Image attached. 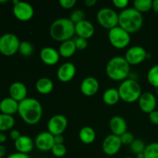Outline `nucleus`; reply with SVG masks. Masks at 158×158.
Returning <instances> with one entry per match:
<instances>
[{
	"label": "nucleus",
	"mask_w": 158,
	"mask_h": 158,
	"mask_svg": "<svg viewBox=\"0 0 158 158\" xmlns=\"http://www.w3.org/2000/svg\"><path fill=\"white\" fill-rule=\"evenodd\" d=\"M18 114L26 123L35 125L43 117V106L36 99L27 97L19 104Z\"/></svg>",
	"instance_id": "obj_1"
},
{
	"label": "nucleus",
	"mask_w": 158,
	"mask_h": 158,
	"mask_svg": "<svg viewBox=\"0 0 158 158\" xmlns=\"http://www.w3.org/2000/svg\"><path fill=\"white\" fill-rule=\"evenodd\" d=\"M49 34L52 40L57 42L72 40L75 35V24L69 18H59L52 22L49 27Z\"/></svg>",
	"instance_id": "obj_2"
},
{
	"label": "nucleus",
	"mask_w": 158,
	"mask_h": 158,
	"mask_svg": "<svg viewBox=\"0 0 158 158\" xmlns=\"http://www.w3.org/2000/svg\"><path fill=\"white\" fill-rule=\"evenodd\" d=\"M143 19L142 13L133 8H126L119 14V24L120 27L131 33H134L141 29Z\"/></svg>",
	"instance_id": "obj_3"
},
{
	"label": "nucleus",
	"mask_w": 158,
	"mask_h": 158,
	"mask_svg": "<svg viewBox=\"0 0 158 158\" xmlns=\"http://www.w3.org/2000/svg\"><path fill=\"white\" fill-rule=\"evenodd\" d=\"M106 73L108 77L114 81H123L129 77L131 65L124 57L117 56L108 61L106 66Z\"/></svg>",
	"instance_id": "obj_4"
},
{
	"label": "nucleus",
	"mask_w": 158,
	"mask_h": 158,
	"mask_svg": "<svg viewBox=\"0 0 158 158\" xmlns=\"http://www.w3.org/2000/svg\"><path fill=\"white\" fill-rule=\"evenodd\" d=\"M120 99L126 103L138 101L142 94V89L138 82L134 79H127L122 81L118 87Z\"/></svg>",
	"instance_id": "obj_5"
},
{
	"label": "nucleus",
	"mask_w": 158,
	"mask_h": 158,
	"mask_svg": "<svg viewBox=\"0 0 158 158\" xmlns=\"http://www.w3.org/2000/svg\"><path fill=\"white\" fill-rule=\"evenodd\" d=\"M108 38L110 44L117 49H124L131 43V34L120 26L110 29Z\"/></svg>",
	"instance_id": "obj_6"
},
{
	"label": "nucleus",
	"mask_w": 158,
	"mask_h": 158,
	"mask_svg": "<svg viewBox=\"0 0 158 158\" xmlns=\"http://www.w3.org/2000/svg\"><path fill=\"white\" fill-rule=\"evenodd\" d=\"M20 43L15 34H3L0 37V52L6 56H12L19 51Z\"/></svg>",
	"instance_id": "obj_7"
},
{
	"label": "nucleus",
	"mask_w": 158,
	"mask_h": 158,
	"mask_svg": "<svg viewBox=\"0 0 158 158\" xmlns=\"http://www.w3.org/2000/svg\"><path fill=\"white\" fill-rule=\"evenodd\" d=\"M97 19L102 27L111 29L119 24V14L110 8L104 7L100 9L97 14Z\"/></svg>",
	"instance_id": "obj_8"
},
{
	"label": "nucleus",
	"mask_w": 158,
	"mask_h": 158,
	"mask_svg": "<svg viewBox=\"0 0 158 158\" xmlns=\"http://www.w3.org/2000/svg\"><path fill=\"white\" fill-rule=\"evenodd\" d=\"M68 126V120L65 116L56 114L51 117L47 123L48 132L52 135L63 134Z\"/></svg>",
	"instance_id": "obj_9"
},
{
	"label": "nucleus",
	"mask_w": 158,
	"mask_h": 158,
	"mask_svg": "<svg viewBox=\"0 0 158 158\" xmlns=\"http://www.w3.org/2000/svg\"><path fill=\"white\" fill-rule=\"evenodd\" d=\"M13 14L18 20L26 22L30 20L34 15V9L32 5L26 2L19 1L13 6Z\"/></svg>",
	"instance_id": "obj_10"
},
{
	"label": "nucleus",
	"mask_w": 158,
	"mask_h": 158,
	"mask_svg": "<svg viewBox=\"0 0 158 158\" xmlns=\"http://www.w3.org/2000/svg\"><path fill=\"white\" fill-rule=\"evenodd\" d=\"M146 49L140 46H134L129 48L125 52L124 58L130 65L140 64L147 59Z\"/></svg>",
	"instance_id": "obj_11"
},
{
	"label": "nucleus",
	"mask_w": 158,
	"mask_h": 158,
	"mask_svg": "<svg viewBox=\"0 0 158 158\" xmlns=\"http://www.w3.org/2000/svg\"><path fill=\"white\" fill-rule=\"evenodd\" d=\"M122 146L120 137L111 134L106 136L102 143L103 151L108 156L116 155Z\"/></svg>",
	"instance_id": "obj_12"
},
{
	"label": "nucleus",
	"mask_w": 158,
	"mask_h": 158,
	"mask_svg": "<svg viewBox=\"0 0 158 158\" xmlns=\"http://www.w3.org/2000/svg\"><path fill=\"white\" fill-rule=\"evenodd\" d=\"M54 144V136L48 131L40 133L35 139V145L37 149L43 152L51 151Z\"/></svg>",
	"instance_id": "obj_13"
},
{
	"label": "nucleus",
	"mask_w": 158,
	"mask_h": 158,
	"mask_svg": "<svg viewBox=\"0 0 158 158\" xmlns=\"http://www.w3.org/2000/svg\"><path fill=\"white\" fill-rule=\"evenodd\" d=\"M138 105L140 109L143 113L149 114L155 110L157 106V99L152 93H142L138 100Z\"/></svg>",
	"instance_id": "obj_14"
},
{
	"label": "nucleus",
	"mask_w": 158,
	"mask_h": 158,
	"mask_svg": "<svg viewBox=\"0 0 158 158\" xmlns=\"http://www.w3.org/2000/svg\"><path fill=\"white\" fill-rule=\"evenodd\" d=\"M77 73V68L72 63H64L57 69V78L63 83H67L74 78Z\"/></svg>",
	"instance_id": "obj_15"
},
{
	"label": "nucleus",
	"mask_w": 158,
	"mask_h": 158,
	"mask_svg": "<svg viewBox=\"0 0 158 158\" xmlns=\"http://www.w3.org/2000/svg\"><path fill=\"white\" fill-rule=\"evenodd\" d=\"M100 83L95 77H87L82 80L80 83V91L86 97H92L95 95L99 90Z\"/></svg>",
	"instance_id": "obj_16"
},
{
	"label": "nucleus",
	"mask_w": 158,
	"mask_h": 158,
	"mask_svg": "<svg viewBox=\"0 0 158 158\" xmlns=\"http://www.w3.org/2000/svg\"><path fill=\"white\" fill-rule=\"evenodd\" d=\"M40 57L42 62L48 66H54L60 61V55L59 51L50 46L43 48L40 52Z\"/></svg>",
	"instance_id": "obj_17"
},
{
	"label": "nucleus",
	"mask_w": 158,
	"mask_h": 158,
	"mask_svg": "<svg viewBox=\"0 0 158 158\" xmlns=\"http://www.w3.org/2000/svg\"><path fill=\"white\" fill-rule=\"evenodd\" d=\"M95 32V27L91 22L86 19H83L82 21L75 24V33L80 38L90 39Z\"/></svg>",
	"instance_id": "obj_18"
},
{
	"label": "nucleus",
	"mask_w": 158,
	"mask_h": 158,
	"mask_svg": "<svg viewBox=\"0 0 158 158\" xmlns=\"http://www.w3.org/2000/svg\"><path fill=\"white\" fill-rule=\"evenodd\" d=\"M9 92L10 97L19 103L27 98V87L24 83L21 82H15L12 83L9 86Z\"/></svg>",
	"instance_id": "obj_19"
},
{
	"label": "nucleus",
	"mask_w": 158,
	"mask_h": 158,
	"mask_svg": "<svg viewBox=\"0 0 158 158\" xmlns=\"http://www.w3.org/2000/svg\"><path fill=\"white\" fill-rule=\"evenodd\" d=\"M109 126L112 134L119 137L127 131V123L126 120L120 116H114L111 117Z\"/></svg>",
	"instance_id": "obj_20"
},
{
	"label": "nucleus",
	"mask_w": 158,
	"mask_h": 158,
	"mask_svg": "<svg viewBox=\"0 0 158 158\" xmlns=\"http://www.w3.org/2000/svg\"><path fill=\"white\" fill-rule=\"evenodd\" d=\"M19 103L12 97H6L0 101V111L1 114L12 116L18 113Z\"/></svg>",
	"instance_id": "obj_21"
},
{
	"label": "nucleus",
	"mask_w": 158,
	"mask_h": 158,
	"mask_svg": "<svg viewBox=\"0 0 158 158\" xmlns=\"http://www.w3.org/2000/svg\"><path fill=\"white\" fill-rule=\"evenodd\" d=\"M34 143L35 142L29 136L22 135L15 141V148L18 152L28 154L33 150Z\"/></svg>",
	"instance_id": "obj_22"
},
{
	"label": "nucleus",
	"mask_w": 158,
	"mask_h": 158,
	"mask_svg": "<svg viewBox=\"0 0 158 158\" xmlns=\"http://www.w3.org/2000/svg\"><path fill=\"white\" fill-rule=\"evenodd\" d=\"M77 50L74 40H69L63 42L59 47V53L63 58H69L75 54Z\"/></svg>",
	"instance_id": "obj_23"
},
{
	"label": "nucleus",
	"mask_w": 158,
	"mask_h": 158,
	"mask_svg": "<svg viewBox=\"0 0 158 158\" xmlns=\"http://www.w3.org/2000/svg\"><path fill=\"white\" fill-rule=\"evenodd\" d=\"M53 82L51 79L48 78V77H42V78L39 79L35 83L36 90L43 95L50 94L53 90Z\"/></svg>",
	"instance_id": "obj_24"
},
{
	"label": "nucleus",
	"mask_w": 158,
	"mask_h": 158,
	"mask_svg": "<svg viewBox=\"0 0 158 158\" xmlns=\"http://www.w3.org/2000/svg\"><path fill=\"white\" fill-rule=\"evenodd\" d=\"M79 138L82 143L90 144L96 140V132L91 127L85 126L80 129L79 132Z\"/></svg>",
	"instance_id": "obj_25"
},
{
	"label": "nucleus",
	"mask_w": 158,
	"mask_h": 158,
	"mask_svg": "<svg viewBox=\"0 0 158 158\" xmlns=\"http://www.w3.org/2000/svg\"><path fill=\"white\" fill-rule=\"evenodd\" d=\"M120 100V97L118 89L116 88H109L103 94V102L109 106L117 104Z\"/></svg>",
	"instance_id": "obj_26"
},
{
	"label": "nucleus",
	"mask_w": 158,
	"mask_h": 158,
	"mask_svg": "<svg viewBox=\"0 0 158 158\" xmlns=\"http://www.w3.org/2000/svg\"><path fill=\"white\" fill-rule=\"evenodd\" d=\"M15 119L12 116L0 114V132L12 130L15 125Z\"/></svg>",
	"instance_id": "obj_27"
},
{
	"label": "nucleus",
	"mask_w": 158,
	"mask_h": 158,
	"mask_svg": "<svg viewBox=\"0 0 158 158\" xmlns=\"http://www.w3.org/2000/svg\"><path fill=\"white\" fill-rule=\"evenodd\" d=\"M152 0H135L134 2V8L140 13L146 12L152 9Z\"/></svg>",
	"instance_id": "obj_28"
},
{
	"label": "nucleus",
	"mask_w": 158,
	"mask_h": 158,
	"mask_svg": "<svg viewBox=\"0 0 158 158\" xmlns=\"http://www.w3.org/2000/svg\"><path fill=\"white\" fill-rule=\"evenodd\" d=\"M144 158H158V142L149 143L144 150Z\"/></svg>",
	"instance_id": "obj_29"
},
{
	"label": "nucleus",
	"mask_w": 158,
	"mask_h": 158,
	"mask_svg": "<svg viewBox=\"0 0 158 158\" xmlns=\"http://www.w3.org/2000/svg\"><path fill=\"white\" fill-rule=\"evenodd\" d=\"M34 48L32 43L28 41H22L20 43L19 48V52L22 56L25 57L30 56L33 53Z\"/></svg>",
	"instance_id": "obj_30"
},
{
	"label": "nucleus",
	"mask_w": 158,
	"mask_h": 158,
	"mask_svg": "<svg viewBox=\"0 0 158 158\" xmlns=\"http://www.w3.org/2000/svg\"><path fill=\"white\" fill-rule=\"evenodd\" d=\"M148 80L150 84L158 88V65L152 66L148 73Z\"/></svg>",
	"instance_id": "obj_31"
},
{
	"label": "nucleus",
	"mask_w": 158,
	"mask_h": 158,
	"mask_svg": "<svg viewBox=\"0 0 158 158\" xmlns=\"http://www.w3.org/2000/svg\"><path fill=\"white\" fill-rule=\"evenodd\" d=\"M130 147H131V151L135 154L143 153L145 148H146V145H145L144 142L143 140H140V139H135L134 141L130 145Z\"/></svg>",
	"instance_id": "obj_32"
},
{
	"label": "nucleus",
	"mask_w": 158,
	"mask_h": 158,
	"mask_svg": "<svg viewBox=\"0 0 158 158\" xmlns=\"http://www.w3.org/2000/svg\"><path fill=\"white\" fill-rule=\"evenodd\" d=\"M51 152L56 157H63L66 154V148L64 144H54Z\"/></svg>",
	"instance_id": "obj_33"
},
{
	"label": "nucleus",
	"mask_w": 158,
	"mask_h": 158,
	"mask_svg": "<svg viewBox=\"0 0 158 158\" xmlns=\"http://www.w3.org/2000/svg\"><path fill=\"white\" fill-rule=\"evenodd\" d=\"M69 19L76 24V23H79V22L82 21V20L85 19V13L83 10L81 9H76L72 13L70 14V17Z\"/></svg>",
	"instance_id": "obj_34"
},
{
	"label": "nucleus",
	"mask_w": 158,
	"mask_h": 158,
	"mask_svg": "<svg viewBox=\"0 0 158 158\" xmlns=\"http://www.w3.org/2000/svg\"><path fill=\"white\" fill-rule=\"evenodd\" d=\"M120 140H121L122 144L124 145H131L135 140L134 135L131 132H125L124 134L120 136Z\"/></svg>",
	"instance_id": "obj_35"
},
{
	"label": "nucleus",
	"mask_w": 158,
	"mask_h": 158,
	"mask_svg": "<svg viewBox=\"0 0 158 158\" xmlns=\"http://www.w3.org/2000/svg\"><path fill=\"white\" fill-rule=\"evenodd\" d=\"M75 42L76 47L79 50H83V49H86L88 46V42L87 40L83 38H80V37H77L74 40Z\"/></svg>",
	"instance_id": "obj_36"
},
{
	"label": "nucleus",
	"mask_w": 158,
	"mask_h": 158,
	"mask_svg": "<svg viewBox=\"0 0 158 158\" xmlns=\"http://www.w3.org/2000/svg\"><path fill=\"white\" fill-rule=\"evenodd\" d=\"M60 6L63 8V9H72L74 6L77 3L76 0H60L59 1Z\"/></svg>",
	"instance_id": "obj_37"
},
{
	"label": "nucleus",
	"mask_w": 158,
	"mask_h": 158,
	"mask_svg": "<svg viewBox=\"0 0 158 158\" xmlns=\"http://www.w3.org/2000/svg\"><path fill=\"white\" fill-rule=\"evenodd\" d=\"M128 3H129L128 0H114L113 1V4L115 7L121 9H126Z\"/></svg>",
	"instance_id": "obj_38"
},
{
	"label": "nucleus",
	"mask_w": 158,
	"mask_h": 158,
	"mask_svg": "<svg viewBox=\"0 0 158 158\" xmlns=\"http://www.w3.org/2000/svg\"><path fill=\"white\" fill-rule=\"evenodd\" d=\"M149 118L151 123L154 125H158V110H154L149 114Z\"/></svg>",
	"instance_id": "obj_39"
},
{
	"label": "nucleus",
	"mask_w": 158,
	"mask_h": 158,
	"mask_svg": "<svg viewBox=\"0 0 158 158\" xmlns=\"http://www.w3.org/2000/svg\"><path fill=\"white\" fill-rule=\"evenodd\" d=\"M9 135H10L11 139H12L13 140H17L20 137H21V134H20L19 131L16 129H12V131L9 133Z\"/></svg>",
	"instance_id": "obj_40"
},
{
	"label": "nucleus",
	"mask_w": 158,
	"mask_h": 158,
	"mask_svg": "<svg viewBox=\"0 0 158 158\" xmlns=\"http://www.w3.org/2000/svg\"><path fill=\"white\" fill-rule=\"evenodd\" d=\"M7 158H31V157L29 154L16 152V153H13V154H10L9 156H8Z\"/></svg>",
	"instance_id": "obj_41"
},
{
	"label": "nucleus",
	"mask_w": 158,
	"mask_h": 158,
	"mask_svg": "<svg viewBox=\"0 0 158 158\" xmlns=\"http://www.w3.org/2000/svg\"><path fill=\"white\" fill-rule=\"evenodd\" d=\"M63 142H64V137H63V134L54 136V143H55V144H63Z\"/></svg>",
	"instance_id": "obj_42"
},
{
	"label": "nucleus",
	"mask_w": 158,
	"mask_h": 158,
	"mask_svg": "<svg viewBox=\"0 0 158 158\" xmlns=\"http://www.w3.org/2000/svg\"><path fill=\"white\" fill-rule=\"evenodd\" d=\"M96 4H97V0H86L85 1V5L89 8L93 7Z\"/></svg>",
	"instance_id": "obj_43"
},
{
	"label": "nucleus",
	"mask_w": 158,
	"mask_h": 158,
	"mask_svg": "<svg viewBox=\"0 0 158 158\" xmlns=\"http://www.w3.org/2000/svg\"><path fill=\"white\" fill-rule=\"evenodd\" d=\"M6 148L3 144H0V157H2L6 155Z\"/></svg>",
	"instance_id": "obj_44"
},
{
	"label": "nucleus",
	"mask_w": 158,
	"mask_h": 158,
	"mask_svg": "<svg viewBox=\"0 0 158 158\" xmlns=\"http://www.w3.org/2000/svg\"><path fill=\"white\" fill-rule=\"evenodd\" d=\"M152 9L158 14V0H154L152 3Z\"/></svg>",
	"instance_id": "obj_45"
},
{
	"label": "nucleus",
	"mask_w": 158,
	"mask_h": 158,
	"mask_svg": "<svg viewBox=\"0 0 158 158\" xmlns=\"http://www.w3.org/2000/svg\"><path fill=\"white\" fill-rule=\"evenodd\" d=\"M7 140L6 134H3L2 132H0V144H3Z\"/></svg>",
	"instance_id": "obj_46"
},
{
	"label": "nucleus",
	"mask_w": 158,
	"mask_h": 158,
	"mask_svg": "<svg viewBox=\"0 0 158 158\" xmlns=\"http://www.w3.org/2000/svg\"><path fill=\"white\" fill-rule=\"evenodd\" d=\"M137 155V158H144V154L143 153H140L138 154H136Z\"/></svg>",
	"instance_id": "obj_47"
},
{
	"label": "nucleus",
	"mask_w": 158,
	"mask_h": 158,
	"mask_svg": "<svg viewBox=\"0 0 158 158\" xmlns=\"http://www.w3.org/2000/svg\"><path fill=\"white\" fill-rule=\"evenodd\" d=\"M6 0H0V3H5V2H6Z\"/></svg>",
	"instance_id": "obj_48"
},
{
	"label": "nucleus",
	"mask_w": 158,
	"mask_h": 158,
	"mask_svg": "<svg viewBox=\"0 0 158 158\" xmlns=\"http://www.w3.org/2000/svg\"><path fill=\"white\" fill-rule=\"evenodd\" d=\"M124 158H134V157H124Z\"/></svg>",
	"instance_id": "obj_49"
},
{
	"label": "nucleus",
	"mask_w": 158,
	"mask_h": 158,
	"mask_svg": "<svg viewBox=\"0 0 158 158\" xmlns=\"http://www.w3.org/2000/svg\"><path fill=\"white\" fill-rule=\"evenodd\" d=\"M157 95H158V88H157Z\"/></svg>",
	"instance_id": "obj_50"
},
{
	"label": "nucleus",
	"mask_w": 158,
	"mask_h": 158,
	"mask_svg": "<svg viewBox=\"0 0 158 158\" xmlns=\"http://www.w3.org/2000/svg\"><path fill=\"white\" fill-rule=\"evenodd\" d=\"M0 158H2V157H0Z\"/></svg>",
	"instance_id": "obj_51"
}]
</instances>
